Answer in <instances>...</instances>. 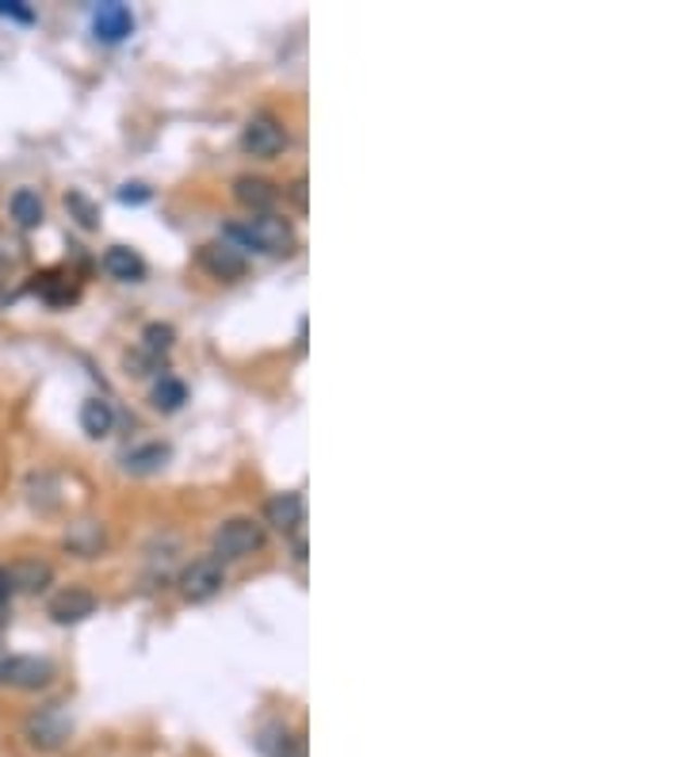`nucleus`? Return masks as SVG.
I'll return each instance as SVG.
<instances>
[{"mask_svg":"<svg viewBox=\"0 0 688 757\" xmlns=\"http://www.w3.org/2000/svg\"><path fill=\"white\" fill-rule=\"evenodd\" d=\"M92 613H96V597L88 590H80V585H70V590L50 597V616H54V623H80Z\"/></svg>","mask_w":688,"mask_h":757,"instance_id":"obj_10","label":"nucleus"},{"mask_svg":"<svg viewBox=\"0 0 688 757\" xmlns=\"http://www.w3.org/2000/svg\"><path fill=\"white\" fill-rule=\"evenodd\" d=\"M150 399H153V406H158L161 414H176V409L184 406V399H188V391H184L180 379H173V375H161Z\"/></svg>","mask_w":688,"mask_h":757,"instance_id":"obj_18","label":"nucleus"},{"mask_svg":"<svg viewBox=\"0 0 688 757\" xmlns=\"http://www.w3.org/2000/svg\"><path fill=\"white\" fill-rule=\"evenodd\" d=\"M0 16H12V20H24V24H32L35 12H32V9H24L20 0H0Z\"/></svg>","mask_w":688,"mask_h":757,"instance_id":"obj_22","label":"nucleus"},{"mask_svg":"<svg viewBox=\"0 0 688 757\" xmlns=\"http://www.w3.org/2000/svg\"><path fill=\"white\" fill-rule=\"evenodd\" d=\"M287 146V130L284 123L276 119V115L261 112L253 115V119L246 123V130H241V150L249 153V157H276V153H284Z\"/></svg>","mask_w":688,"mask_h":757,"instance_id":"obj_5","label":"nucleus"},{"mask_svg":"<svg viewBox=\"0 0 688 757\" xmlns=\"http://www.w3.org/2000/svg\"><path fill=\"white\" fill-rule=\"evenodd\" d=\"M9 578H12V590L35 593V590H42L50 578H54V570H50V563H39V558H24V563L12 566Z\"/></svg>","mask_w":688,"mask_h":757,"instance_id":"obj_17","label":"nucleus"},{"mask_svg":"<svg viewBox=\"0 0 688 757\" xmlns=\"http://www.w3.org/2000/svg\"><path fill=\"white\" fill-rule=\"evenodd\" d=\"M12 597V578H9V570L0 566V608H4V601Z\"/></svg>","mask_w":688,"mask_h":757,"instance_id":"obj_25","label":"nucleus"},{"mask_svg":"<svg viewBox=\"0 0 688 757\" xmlns=\"http://www.w3.org/2000/svg\"><path fill=\"white\" fill-rule=\"evenodd\" d=\"M9 211H12V218H16L20 230H35V226H42V215H47L39 192H32V188H16L9 200Z\"/></svg>","mask_w":688,"mask_h":757,"instance_id":"obj_13","label":"nucleus"},{"mask_svg":"<svg viewBox=\"0 0 688 757\" xmlns=\"http://www.w3.org/2000/svg\"><path fill=\"white\" fill-rule=\"evenodd\" d=\"M199 264H203L214 279L246 276V253H241V249H234L229 241H207V245L199 249Z\"/></svg>","mask_w":688,"mask_h":757,"instance_id":"obj_8","label":"nucleus"},{"mask_svg":"<svg viewBox=\"0 0 688 757\" xmlns=\"http://www.w3.org/2000/svg\"><path fill=\"white\" fill-rule=\"evenodd\" d=\"M264 517H268V525L279 528V532H299L302 517H307V502H302L299 490H284V494H276L264 505Z\"/></svg>","mask_w":688,"mask_h":757,"instance_id":"obj_11","label":"nucleus"},{"mask_svg":"<svg viewBox=\"0 0 688 757\" xmlns=\"http://www.w3.org/2000/svg\"><path fill=\"white\" fill-rule=\"evenodd\" d=\"M234 200L241 207L257 211V215H268L279 203V184H272L268 176H238L234 180Z\"/></svg>","mask_w":688,"mask_h":757,"instance_id":"obj_9","label":"nucleus"},{"mask_svg":"<svg viewBox=\"0 0 688 757\" xmlns=\"http://www.w3.org/2000/svg\"><path fill=\"white\" fill-rule=\"evenodd\" d=\"M24 734H27V742H32V746H39V749L62 746V742L70 739V719H65L62 704H50V708L35 711V716L27 719Z\"/></svg>","mask_w":688,"mask_h":757,"instance_id":"obj_6","label":"nucleus"},{"mask_svg":"<svg viewBox=\"0 0 688 757\" xmlns=\"http://www.w3.org/2000/svg\"><path fill=\"white\" fill-rule=\"evenodd\" d=\"M226 241L234 249H253V253H291L295 249V230L287 218L279 215H261L249 218V223H229L226 226Z\"/></svg>","mask_w":688,"mask_h":757,"instance_id":"obj_1","label":"nucleus"},{"mask_svg":"<svg viewBox=\"0 0 688 757\" xmlns=\"http://www.w3.org/2000/svg\"><path fill=\"white\" fill-rule=\"evenodd\" d=\"M264 525L253 517H229L214 528V540H211V555L218 563H229V558H249L253 551L264 547Z\"/></svg>","mask_w":688,"mask_h":757,"instance_id":"obj_2","label":"nucleus"},{"mask_svg":"<svg viewBox=\"0 0 688 757\" xmlns=\"http://www.w3.org/2000/svg\"><path fill=\"white\" fill-rule=\"evenodd\" d=\"M150 200V188L146 184H123L120 188V203H146Z\"/></svg>","mask_w":688,"mask_h":757,"instance_id":"obj_23","label":"nucleus"},{"mask_svg":"<svg viewBox=\"0 0 688 757\" xmlns=\"http://www.w3.org/2000/svg\"><path fill=\"white\" fill-rule=\"evenodd\" d=\"M295 563H307V540H302V532H295Z\"/></svg>","mask_w":688,"mask_h":757,"instance_id":"obj_26","label":"nucleus"},{"mask_svg":"<svg viewBox=\"0 0 688 757\" xmlns=\"http://www.w3.org/2000/svg\"><path fill=\"white\" fill-rule=\"evenodd\" d=\"M54 681V661L39 658V654H12L0 661V685L9 689H47Z\"/></svg>","mask_w":688,"mask_h":757,"instance_id":"obj_4","label":"nucleus"},{"mask_svg":"<svg viewBox=\"0 0 688 757\" xmlns=\"http://www.w3.org/2000/svg\"><path fill=\"white\" fill-rule=\"evenodd\" d=\"M168 444H142V447H130L127 455H123V467L130 470V475H150V470H161L168 463Z\"/></svg>","mask_w":688,"mask_h":757,"instance_id":"obj_16","label":"nucleus"},{"mask_svg":"<svg viewBox=\"0 0 688 757\" xmlns=\"http://www.w3.org/2000/svg\"><path fill=\"white\" fill-rule=\"evenodd\" d=\"M142 344H146V352H150L153 359H161L176 344V329L165 326V321H153V326H146Z\"/></svg>","mask_w":688,"mask_h":757,"instance_id":"obj_19","label":"nucleus"},{"mask_svg":"<svg viewBox=\"0 0 688 757\" xmlns=\"http://www.w3.org/2000/svg\"><path fill=\"white\" fill-rule=\"evenodd\" d=\"M100 547H103V525H96V520H77L65 532V551H73V555L92 558Z\"/></svg>","mask_w":688,"mask_h":757,"instance_id":"obj_14","label":"nucleus"},{"mask_svg":"<svg viewBox=\"0 0 688 757\" xmlns=\"http://www.w3.org/2000/svg\"><path fill=\"white\" fill-rule=\"evenodd\" d=\"M80 429H85L92 440L108 437V432L115 429V409H111V402L108 399H88L85 406H80Z\"/></svg>","mask_w":688,"mask_h":757,"instance_id":"obj_15","label":"nucleus"},{"mask_svg":"<svg viewBox=\"0 0 688 757\" xmlns=\"http://www.w3.org/2000/svg\"><path fill=\"white\" fill-rule=\"evenodd\" d=\"M130 31H135V12L120 0H108L92 12V35L100 42H123Z\"/></svg>","mask_w":688,"mask_h":757,"instance_id":"obj_7","label":"nucleus"},{"mask_svg":"<svg viewBox=\"0 0 688 757\" xmlns=\"http://www.w3.org/2000/svg\"><path fill=\"white\" fill-rule=\"evenodd\" d=\"M100 264H103V272H108L111 279H120V283H142L146 279V261L127 245H111Z\"/></svg>","mask_w":688,"mask_h":757,"instance_id":"obj_12","label":"nucleus"},{"mask_svg":"<svg viewBox=\"0 0 688 757\" xmlns=\"http://www.w3.org/2000/svg\"><path fill=\"white\" fill-rule=\"evenodd\" d=\"M65 207H70L73 215H77V223L85 226V230H96V207H92V203H88L80 192H70V195H65Z\"/></svg>","mask_w":688,"mask_h":757,"instance_id":"obj_20","label":"nucleus"},{"mask_svg":"<svg viewBox=\"0 0 688 757\" xmlns=\"http://www.w3.org/2000/svg\"><path fill=\"white\" fill-rule=\"evenodd\" d=\"M176 585H180L184 601L203 605V601H211L214 593H222V585H226V566H222L214 555L191 558V563L180 570V578H176Z\"/></svg>","mask_w":688,"mask_h":757,"instance_id":"obj_3","label":"nucleus"},{"mask_svg":"<svg viewBox=\"0 0 688 757\" xmlns=\"http://www.w3.org/2000/svg\"><path fill=\"white\" fill-rule=\"evenodd\" d=\"M291 203H295L299 211H307V180H302V176L291 184Z\"/></svg>","mask_w":688,"mask_h":757,"instance_id":"obj_24","label":"nucleus"},{"mask_svg":"<svg viewBox=\"0 0 688 757\" xmlns=\"http://www.w3.org/2000/svg\"><path fill=\"white\" fill-rule=\"evenodd\" d=\"M276 757H307V739H302V734H287V739L279 742Z\"/></svg>","mask_w":688,"mask_h":757,"instance_id":"obj_21","label":"nucleus"}]
</instances>
